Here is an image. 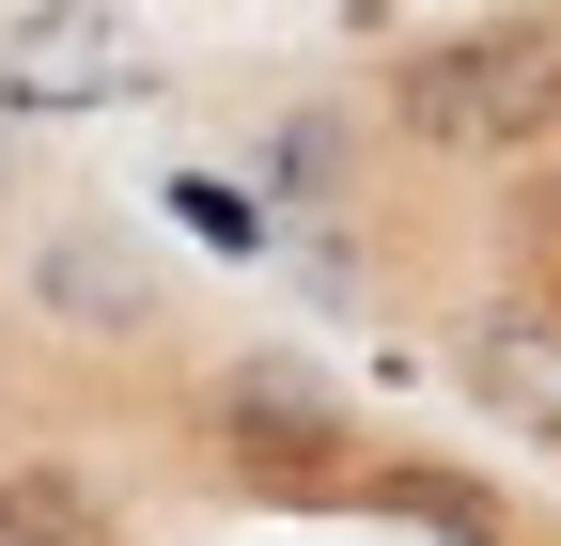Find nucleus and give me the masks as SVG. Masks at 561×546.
Returning <instances> with one entry per match:
<instances>
[{
    "mask_svg": "<svg viewBox=\"0 0 561 546\" xmlns=\"http://www.w3.org/2000/svg\"><path fill=\"white\" fill-rule=\"evenodd\" d=\"M390 141H421V157H546L561 141V0L405 47L390 62Z\"/></svg>",
    "mask_w": 561,
    "mask_h": 546,
    "instance_id": "nucleus-1",
    "label": "nucleus"
},
{
    "mask_svg": "<svg viewBox=\"0 0 561 546\" xmlns=\"http://www.w3.org/2000/svg\"><path fill=\"white\" fill-rule=\"evenodd\" d=\"M203 422H219V453H234V485H280V500H359V422H343V390L312 375V360H219V390H203Z\"/></svg>",
    "mask_w": 561,
    "mask_h": 546,
    "instance_id": "nucleus-2",
    "label": "nucleus"
},
{
    "mask_svg": "<svg viewBox=\"0 0 561 546\" xmlns=\"http://www.w3.org/2000/svg\"><path fill=\"white\" fill-rule=\"evenodd\" d=\"M453 375H468V406H483L500 437L561 453V282H500V297H468V312H453Z\"/></svg>",
    "mask_w": 561,
    "mask_h": 546,
    "instance_id": "nucleus-3",
    "label": "nucleus"
},
{
    "mask_svg": "<svg viewBox=\"0 0 561 546\" xmlns=\"http://www.w3.org/2000/svg\"><path fill=\"white\" fill-rule=\"evenodd\" d=\"M125 79H140V47H125V16H94V0H47V16L0 47V94L16 110H94Z\"/></svg>",
    "mask_w": 561,
    "mask_h": 546,
    "instance_id": "nucleus-4",
    "label": "nucleus"
},
{
    "mask_svg": "<svg viewBox=\"0 0 561 546\" xmlns=\"http://www.w3.org/2000/svg\"><path fill=\"white\" fill-rule=\"evenodd\" d=\"M32 297L79 328V344H157V265L125 235H47L32 250Z\"/></svg>",
    "mask_w": 561,
    "mask_h": 546,
    "instance_id": "nucleus-5",
    "label": "nucleus"
},
{
    "mask_svg": "<svg viewBox=\"0 0 561 546\" xmlns=\"http://www.w3.org/2000/svg\"><path fill=\"white\" fill-rule=\"evenodd\" d=\"M359 500H375V515H405V531H453V546H530L500 485H468V468H421V453H375V468H359Z\"/></svg>",
    "mask_w": 561,
    "mask_h": 546,
    "instance_id": "nucleus-6",
    "label": "nucleus"
},
{
    "mask_svg": "<svg viewBox=\"0 0 561 546\" xmlns=\"http://www.w3.org/2000/svg\"><path fill=\"white\" fill-rule=\"evenodd\" d=\"M0 546H110V500L79 468H0Z\"/></svg>",
    "mask_w": 561,
    "mask_h": 546,
    "instance_id": "nucleus-7",
    "label": "nucleus"
},
{
    "mask_svg": "<svg viewBox=\"0 0 561 546\" xmlns=\"http://www.w3.org/2000/svg\"><path fill=\"white\" fill-rule=\"evenodd\" d=\"M172 203H187V235H219V250H265V203H234L219 172H187Z\"/></svg>",
    "mask_w": 561,
    "mask_h": 546,
    "instance_id": "nucleus-8",
    "label": "nucleus"
}]
</instances>
